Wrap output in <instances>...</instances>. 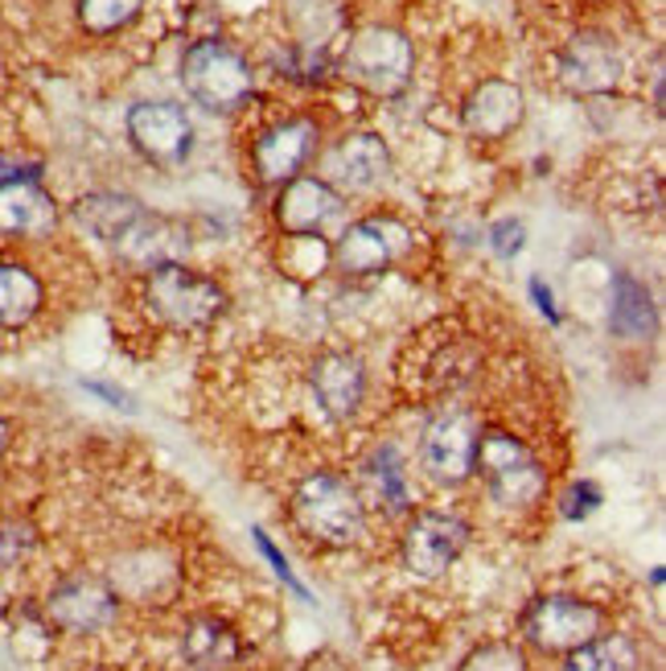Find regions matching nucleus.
<instances>
[{"instance_id":"1","label":"nucleus","mask_w":666,"mask_h":671,"mask_svg":"<svg viewBox=\"0 0 666 671\" xmlns=\"http://www.w3.org/2000/svg\"><path fill=\"white\" fill-rule=\"evenodd\" d=\"M293 511L300 532L325 548H350L367 532V511L358 503L354 486L337 474H309L296 486Z\"/></svg>"},{"instance_id":"2","label":"nucleus","mask_w":666,"mask_h":671,"mask_svg":"<svg viewBox=\"0 0 666 671\" xmlns=\"http://www.w3.org/2000/svg\"><path fill=\"white\" fill-rule=\"evenodd\" d=\"M182 83L206 112H235L243 99L256 91V75L247 66V58L235 54L222 41H194L185 50Z\"/></svg>"},{"instance_id":"3","label":"nucleus","mask_w":666,"mask_h":671,"mask_svg":"<svg viewBox=\"0 0 666 671\" xmlns=\"http://www.w3.org/2000/svg\"><path fill=\"white\" fill-rule=\"evenodd\" d=\"M148 305L173 330H202L226 309V293L210 277L189 272L185 264H165L148 277Z\"/></svg>"},{"instance_id":"4","label":"nucleus","mask_w":666,"mask_h":671,"mask_svg":"<svg viewBox=\"0 0 666 671\" xmlns=\"http://www.w3.org/2000/svg\"><path fill=\"white\" fill-rule=\"evenodd\" d=\"M342 75L370 95H399L411 78V41L399 29H358L342 54Z\"/></svg>"},{"instance_id":"5","label":"nucleus","mask_w":666,"mask_h":671,"mask_svg":"<svg viewBox=\"0 0 666 671\" xmlns=\"http://www.w3.org/2000/svg\"><path fill=\"white\" fill-rule=\"evenodd\" d=\"M478 466L485 474V486L502 507H527L543 495V469L535 453L506 437V432H485L478 446Z\"/></svg>"},{"instance_id":"6","label":"nucleus","mask_w":666,"mask_h":671,"mask_svg":"<svg viewBox=\"0 0 666 671\" xmlns=\"http://www.w3.org/2000/svg\"><path fill=\"white\" fill-rule=\"evenodd\" d=\"M481 420L469 408H444L424 429V466L436 483H465L478 469Z\"/></svg>"},{"instance_id":"7","label":"nucleus","mask_w":666,"mask_h":671,"mask_svg":"<svg viewBox=\"0 0 666 671\" xmlns=\"http://www.w3.org/2000/svg\"><path fill=\"white\" fill-rule=\"evenodd\" d=\"M605 626V614L580 597H539L527 610V638L539 651H576Z\"/></svg>"},{"instance_id":"8","label":"nucleus","mask_w":666,"mask_h":671,"mask_svg":"<svg viewBox=\"0 0 666 671\" xmlns=\"http://www.w3.org/2000/svg\"><path fill=\"white\" fill-rule=\"evenodd\" d=\"M128 136L152 166H182L194 149V124L177 103H136L128 112Z\"/></svg>"},{"instance_id":"9","label":"nucleus","mask_w":666,"mask_h":671,"mask_svg":"<svg viewBox=\"0 0 666 671\" xmlns=\"http://www.w3.org/2000/svg\"><path fill=\"white\" fill-rule=\"evenodd\" d=\"M391 169L387 145L370 132L342 136L325 157H321V182L337 194H367L374 190Z\"/></svg>"},{"instance_id":"10","label":"nucleus","mask_w":666,"mask_h":671,"mask_svg":"<svg viewBox=\"0 0 666 671\" xmlns=\"http://www.w3.org/2000/svg\"><path fill=\"white\" fill-rule=\"evenodd\" d=\"M465 540H469V527L457 515H444V511H424L407 523L404 536V564L416 577H441L453 560L461 557Z\"/></svg>"},{"instance_id":"11","label":"nucleus","mask_w":666,"mask_h":671,"mask_svg":"<svg viewBox=\"0 0 666 671\" xmlns=\"http://www.w3.org/2000/svg\"><path fill=\"white\" fill-rule=\"evenodd\" d=\"M404 243L407 231L395 219H362V223L346 227V235L333 247V260L350 277H374V272L395 264Z\"/></svg>"},{"instance_id":"12","label":"nucleus","mask_w":666,"mask_h":671,"mask_svg":"<svg viewBox=\"0 0 666 671\" xmlns=\"http://www.w3.org/2000/svg\"><path fill=\"white\" fill-rule=\"evenodd\" d=\"M317 145V124L313 120H284L276 129H268L256 141V173L259 182L284 186L293 182L300 166L309 161V152Z\"/></svg>"},{"instance_id":"13","label":"nucleus","mask_w":666,"mask_h":671,"mask_svg":"<svg viewBox=\"0 0 666 671\" xmlns=\"http://www.w3.org/2000/svg\"><path fill=\"white\" fill-rule=\"evenodd\" d=\"M50 618L71 634H95L115 618V594L95 577H71L50 594Z\"/></svg>"},{"instance_id":"14","label":"nucleus","mask_w":666,"mask_h":671,"mask_svg":"<svg viewBox=\"0 0 666 671\" xmlns=\"http://www.w3.org/2000/svg\"><path fill=\"white\" fill-rule=\"evenodd\" d=\"M342 215V194L321 178H293L276 198V219L288 235H317Z\"/></svg>"},{"instance_id":"15","label":"nucleus","mask_w":666,"mask_h":671,"mask_svg":"<svg viewBox=\"0 0 666 671\" xmlns=\"http://www.w3.org/2000/svg\"><path fill=\"white\" fill-rule=\"evenodd\" d=\"M185 247H189V240H185L182 227L145 210V215L120 235V243H115L111 252L124 264H132V268L152 272V268H165V264H182Z\"/></svg>"},{"instance_id":"16","label":"nucleus","mask_w":666,"mask_h":671,"mask_svg":"<svg viewBox=\"0 0 666 671\" xmlns=\"http://www.w3.org/2000/svg\"><path fill=\"white\" fill-rule=\"evenodd\" d=\"M559 78L576 95H605L621 78V58H617V50L605 38L580 34L564 50V58H559Z\"/></svg>"},{"instance_id":"17","label":"nucleus","mask_w":666,"mask_h":671,"mask_svg":"<svg viewBox=\"0 0 666 671\" xmlns=\"http://www.w3.org/2000/svg\"><path fill=\"white\" fill-rule=\"evenodd\" d=\"M313 392L330 420H350L367 395V371L358 358L342 355V351L321 355L313 363Z\"/></svg>"},{"instance_id":"18","label":"nucleus","mask_w":666,"mask_h":671,"mask_svg":"<svg viewBox=\"0 0 666 671\" xmlns=\"http://www.w3.org/2000/svg\"><path fill=\"white\" fill-rule=\"evenodd\" d=\"M522 124V91L515 83L490 78L465 99V129L478 141H502Z\"/></svg>"},{"instance_id":"19","label":"nucleus","mask_w":666,"mask_h":671,"mask_svg":"<svg viewBox=\"0 0 666 671\" xmlns=\"http://www.w3.org/2000/svg\"><path fill=\"white\" fill-rule=\"evenodd\" d=\"M58 227V206L37 182H4L0 186V231L41 240Z\"/></svg>"},{"instance_id":"20","label":"nucleus","mask_w":666,"mask_h":671,"mask_svg":"<svg viewBox=\"0 0 666 671\" xmlns=\"http://www.w3.org/2000/svg\"><path fill=\"white\" fill-rule=\"evenodd\" d=\"M74 215H78V223L91 231L99 243H108L115 247L120 235L128 231L140 215H145V206L136 203L132 194H115V190H99V194H87V198H78L74 206Z\"/></svg>"},{"instance_id":"21","label":"nucleus","mask_w":666,"mask_h":671,"mask_svg":"<svg viewBox=\"0 0 666 671\" xmlns=\"http://www.w3.org/2000/svg\"><path fill=\"white\" fill-rule=\"evenodd\" d=\"M41 309V280L25 264H0V330L29 326Z\"/></svg>"},{"instance_id":"22","label":"nucleus","mask_w":666,"mask_h":671,"mask_svg":"<svg viewBox=\"0 0 666 671\" xmlns=\"http://www.w3.org/2000/svg\"><path fill=\"white\" fill-rule=\"evenodd\" d=\"M613 334L621 338H646L654 334V301H650L646 284L617 272L613 277V309H609Z\"/></svg>"},{"instance_id":"23","label":"nucleus","mask_w":666,"mask_h":671,"mask_svg":"<svg viewBox=\"0 0 666 671\" xmlns=\"http://www.w3.org/2000/svg\"><path fill=\"white\" fill-rule=\"evenodd\" d=\"M185 659L194 663L198 671H219L231 668L239 659V638L231 634L226 622L219 618H202L185 631Z\"/></svg>"},{"instance_id":"24","label":"nucleus","mask_w":666,"mask_h":671,"mask_svg":"<svg viewBox=\"0 0 666 671\" xmlns=\"http://www.w3.org/2000/svg\"><path fill=\"white\" fill-rule=\"evenodd\" d=\"M559 671H638V647L626 634H596L592 643L568 651Z\"/></svg>"},{"instance_id":"25","label":"nucleus","mask_w":666,"mask_h":671,"mask_svg":"<svg viewBox=\"0 0 666 671\" xmlns=\"http://www.w3.org/2000/svg\"><path fill=\"white\" fill-rule=\"evenodd\" d=\"M367 483L370 490L387 503V511H407L411 507V490H407V469H404V457H399V449L395 446H379L374 453L367 457Z\"/></svg>"},{"instance_id":"26","label":"nucleus","mask_w":666,"mask_h":671,"mask_svg":"<svg viewBox=\"0 0 666 671\" xmlns=\"http://www.w3.org/2000/svg\"><path fill=\"white\" fill-rule=\"evenodd\" d=\"M145 0H78V21L87 34H115L140 17Z\"/></svg>"},{"instance_id":"27","label":"nucleus","mask_w":666,"mask_h":671,"mask_svg":"<svg viewBox=\"0 0 666 671\" xmlns=\"http://www.w3.org/2000/svg\"><path fill=\"white\" fill-rule=\"evenodd\" d=\"M461 671H527V655L515 643H485L465 659Z\"/></svg>"},{"instance_id":"28","label":"nucleus","mask_w":666,"mask_h":671,"mask_svg":"<svg viewBox=\"0 0 666 671\" xmlns=\"http://www.w3.org/2000/svg\"><path fill=\"white\" fill-rule=\"evenodd\" d=\"M251 536H256V548H259V552H263V560H268V564L276 569V577L284 581V585H288V589H293V594L300 597V601H313V597H309V589L300 585V577H296V573H293V564H288V560L280 557V548H276V544H272V536H268L263 527H256Z\"/></svg>"},{"instance_id":"29","label":"nucleus","mask_w":666,"mask_h":671,"mask_svg":"<svg viewBox=\"0 0 666 671\" xmlns=\"http://www.w3.org/2000/svg\"><path fill=\"white\" fill-rule=\"evenodd\" d=\"M522 223H515V219H502V223H494V231H490V247L498 252L502 260H510V256H518L522 252Z\"/></svg>"},{"instance_id":"30","label":"nucleus","mask_w":666,"mask_h":671,"mask_svg":"<svg viewBox=\"0 0 666 671\" xmlns=\"http://www.w3.org/2000/svg\"><path fill=\"white\" fill-rule=\"evenodd\" d=\"M596 503H601V490H596L592 483H580L568 490V507H564V515H568V520H584Z\"/></svg>"},{"instance_id":"31","label":"nucleus","mask_w":666,"mask_h":671,"mask_svg":"<svg viewBox=\"0 0 666 671\" xmlns=\"http://www.w3.org/2000/svg\"><path fill=\"white\" fill-rule=\"evenodd\" d=\"M41 166L37 161H25V157H4L0 152V186L4 182H37Z\"/></svg>"},{"instance_id":"32","label":"nucleus","mask_w":666,"mask_h":671,"mask_svg":"<svg viewBox=\"0 0 666 671\" xmlns=\"http://www.w3.org/2000/svg\"><path fill=\"white\" fill-rule=\"evenodd\" d=\"M29 548V532L25 527H0V569L13 564Z\"/></svg>"},{"instance_id":"33","label":"nucleus","mask_w":666,"mask_h":671,"mask_svg":"<svg viewBox=\"0 0 666 671\" xmlns=\"http://www.w3.org/2000/svg\"><path fill=\"white\" fill-rule=\"evenodd\" d=\"M87 392H95V395H103V400H111V408H124V412H136V404H132V395L128 392H120V388H108V383H83Z\"/></svg>"},{"instance_id":"34","label":"nucleus","mask_w":666,"mask_h":671,"mask_svg":"<svg viewBox=\"0 0 666 671\" xmlns=\"http://www.w3.org/2000/svg\"><path fill=\"white\" fill-rule=\"evenodd\" d=\"M531 297H535L539 301V314H543V317H547V321H552V326H555V321H559V309H555V297H552V289H547V284H543V280H531Z\"/></svg>"},{"instance_id":"35","label":"nucleus","mask_w":666,"mask_h":671,"mask_svg":"<svg viewBox=\"0 0 666 671\" xmlns=\"http://www.w3.org/2000/svg\"><path fill=\"white\" fill-rule=\"evenodd\" d=\"M4 449H9V420L0 416V453H4Z\"/></svg>"}]
</instances>
